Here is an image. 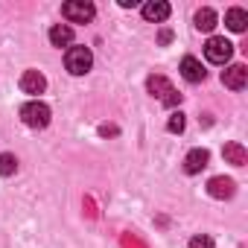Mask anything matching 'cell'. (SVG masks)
I'll list each match as a JSON object with an SVG mask.
<instances>
[{
    "label": "cell",
    "mask_w": 248,
    "mask_h": 248,
    "mask_svg": "<svg viewBox=\"0 0 248 248\" xmlns=\"http://www.w3.org/2000/svg\"><path fill=\"white\" fill-rule=\"evenodd\" d=\"M21 120L30 129H47L50 126V108L38 99H30L27 105H21Z\"/></svg>",
    "instance_id": "cell-1"
},
{
    "label": "cell",
    "mask_w": 248,
    "mask_h": 248,
    "mask_svg": "<svg viewBox=\"0 0 248 248\" xmlns=\"http://www.w3.org/2000/svg\"><path fill=\"white\" fill-rule=\"evenodd\" d=\"M231 56H233V44H231L228 38H219V35L207 38V44H204V59H207L210 64H228Z\"/></svg>",
    "instance_id": "cell-2"
},
{
    "label": "cell",
    "mask_w": 248,
    "mask_h": 248,
    "mask_svg": "<svg viewBox=\"0 0 248 248\" xmlns=\"http://www.w3.org/2000/svg\"><path fill=\"white\" fill-rule=\"evenodd\" d=\"M93 64V53L88 47H70L67 56H64V67L73 73V76H85Z\"/></svg>",
    "instance_id": "cell-3"
},
{
    "label": "cell",
    "mask_w": 248,
    "mask_h": 248,
    "mask_svg": "<svg viewBox=\"0 0 248 248\" xmlns=\"http://www.w3.org/2000/svg\"><path fill=\"white\" fill-rule=\"evenodd\" d=\"M62 15L70 24H88V21H93L96 9H93V3H88V0H67L62 6Z\"/></svg>",
    "instance_id": "cell-4"
},
{
    "label": "cell",
    "mask_w": 248,
    "mask_h": 248,
    "mask_svg": "<svg viewBox=\"0 0 248 248\" xmlns=\"http://www.w3.org/2000/svg\"><path fill=\"white\" fill-rule=\"evenodd\" d=\"M146 88H149V93L158 96L164 105H178V102H181V93H178V91L170 85V79H164V76H149Z\"/></svg>",
    "instance_id": "cell-5"
},
{
    "label": "cell",
    "mask_w": 248,
    "mask_h": 248,
    "mask_svg": "<svg viewBox=\"0 0 248 248\" xmlns=\"http://www.w3.org/2000/svg\"><path fill=\"white\" fill-rule=\"evenodd\" d=\"M222 82L231 91H242L248 85V67L245 64H231L228 70H222Z\"/></svg>",
    "instance_id": "cell-6"
},
{
    "label": "cell",
    "mask_w": 248,
    "mask_h": 248,
    "mask_svg": "<svg viewBox=\"0 0 248 248\" xmlns=\"http://www.w3.org/2000/svg\"><path fill=\"white\" fill-rule=\"evenodd\" d=\"M207 193H210L213 199H231V196L236 193V184H233V178L216 175V178H210V181H207Z\"/></svg>",
    "instance_id": "cell-7"
},
{
    "label": "cell",
    "mask_w": 248,
    "mask_h": 248,
    "mask_svg": "<svg viewBox=\"0 0 248 248\" xmlns=\"http://www.w3.org/2000/svg\"><path fill=\"white\" fill-rule=\"evenodd\" d=\"M44 88H47V79H44V73H38V70H27L24 76H21V91L24 93H44Z\"/></svg>",
    "instance_id": "cell-8"
},
{
    "label": "cell",
    "mask_w": 248,
    "mask_h": 248,
    "mask_svg": "<svg viewBox=\"0 0 248 248\" xmlns=\"http://www.w3.org/2000/svg\"><path fill=\"white\" fill-rule=\"evenodd\" d=\"M143 18L152 21V24H161L170 18V3H164V0H149V3H143Z\"/></svg>",
    "instance_id": "cell-9"
},
{
    "label": "cell",
    "mask_w": 248,
    "mask_h": 248,
    "mask_svg": "<svg viewBox=\"0 0 248 248\" xmlns=\"http://www.w3.org/2000/svg\"><path fill=\"white\" fill-rule=\"evenodd\" d=\"M207 161H210V152H207V149H193V152H187V158H184V170H187L190 175H196V172H202V170L207 167Z\"/></svg>",
    "instance_id": "cell-10"
},
{
    "label": "cell",
    "mask_w": 248,
    "mask_h": 248,
    "mask_svg": "<svg viewBox=\"0 0 248 248\" xmlns=\"http://www.w3.org/2000/svg\"><path fill=\"white\" fill-rule=\"evenodd\" d=\"M181 76L187 79V82H202L204 79V67H202V62L199 59H193V56H184V62H181Z\"/></svg>",
    "instance_id": "cell-11"
},
{
    "label": "cell",
    "mask_w": 248,
    "mask_h": 248,
    "mask_svg": "<svg viewBox=\"0 0 248 248\" xmlns=\"http://www.w3.org/2000/svg\"><path fill=\"white\" fill-rule=\"evenodd\" d=\"M50 44H53V47H70V44H73V27L56 24V27L50 30Z\"/></svg>",
    "instance_id": "cell-12"
},
{
    "label": "cell",
    "mask_w": 248,
    "mask_h": 248,
    "mask_svg": "<svg viewBox=\"0 0 248 248\" xmlns=\"http://www.w3.org/2000/svg\"><path fill=\"white\" fill-rule=\"evenodd\" d=\"M225 24H228V30H233V32H245V27H248V12L233 6V9L225 12Z\"/></svg>",
    "instance_id": "cell-13"
},
{
    "label": "cell",
    "mask_w": 248,
    "mask_h": 248,
    "mask_svg": "<svg viewBox=\"0 0 248 248\" xmlns=\"http://www.w3.org/2000/svg\"><path fill=\"white\" fill-rule=\"evenodd\" d=\"M222 155H225V161L233 164V167H245V161H248V152H245L242 143H225Z\"/></svg>",
    "instance_id": "cell-14"
},
{
    "label": "cell",
    "mask_w": 248,
    "mask_h": 248,
    "mask_svg": "<svg viewBox=\"0 0 248 248\" xmlns=\"http://www.w3.org/2000/svg\"><path fill=\"white\" fill-rule=\"evenodd\" d=\"M216 12L213 9H199L196 12V30H202V32H210L213 27H216Z\"/></svg>",
    "instance_id": "cell-15"
},
{
    "label": "cell",
    "mask_w": 248,
    "mask_h": 248,
    "mask_svg": "<svg viewBox=\"0 0 248 248\" xmlns=\"http://www.w3.org/2000/svg\"><path fill=\"white\" fill-rule=\"evenodd\" d=\"M15 170H18V158L3 152L0 155V175H15Z\"/></svg>",
    "instance_id": "cell-16"
},
{
    "label": "cell",
    "mask_w": 248,
    "mask_h": 248,
    "mask_svg": "<svg viewBox=\"0 0 248 248\" xmlns=\"http://www.w3.org/2000/svg\"><path fill=\"white\" fill-rule=\"evenodd\" d=\"M184 126H187V120H184V114H181V111H175V114L170 117V123H167V129H170L172 135H181V132H184Z\"/></svg>",
    "instance_id": "cell-17"
},
{
    "label": "cell",
    "mask_w": 248,
    "mask_h": 248,
    "mask_svg": "<svg viewBox=\"0 0 248 248\" xmlns=\"http://www.w3.org/2000/svg\"><path fill=\"white\" fill-rule=\"evenodd\" d=\"M187 248H213V239L207 236V233H199V236H193L190 239V245Z\"/></svg>",
    "instance_id": "cell-18"
},
{
    "label": "cell",
    "mask_w": 248,
    "mask_h": 248,
    "mask_svg": "<svg viewBox=\"0 0 248 248\" xmlns=\"http://www.w3.org/2000/svg\"><path fill=\"white\" fill-rule=\"evenodd\" d=\"M170 41H172V32H170V30H164V32H161V44H170Z\"/></svg>",
    "instance_id": "cell-19"
},
{
    "label": "cell",
    "mask_w": 248,
    "mask_h": 248,
    "mask_svg": "<svg viewBox=\"0 0 248 248\" xmlns=\"http://www.w3.org/2000/svg\"><path fill=\"white\" fill-rule=\"evenodd\" d=\"M114 132H117L114 126H102V129H99V135H114Z\"/></svg>",
    "instance_id": "cell-20"
}]
</instances>
